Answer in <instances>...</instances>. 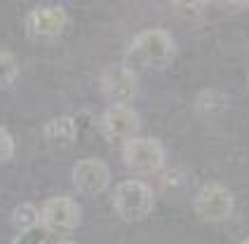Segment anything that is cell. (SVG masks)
Segmentation results:
<instances>
[{
	"label": "cell",
	"instance_id": "1",
	"mask_svg": "<svg viewBox=\"0 0 249 244\" xmlns=\"http://www.w3.org/2000/svg\"><path fill=\"white\" fill-rule=\"evenodd\" d=\"M174 56H177V42L165 28H146L127 47L123 66H127L134 73L139 68L160 70V68L169 66Z\"/></svg>",
	"mask_w": 249,
	"mask_h": 244
},
{
	"label": "cell",
	"instance_id": "2",
	"mask_svg": "<svg viewBox=\"0 0 249 244\" xmlns=\"http://www.w3.org/2000/svg\"><path fill=\"white\" fill-rule=\"evenodd\" d=\"M155 195L153 188L143 181L129 178L118 183V188L113 192V209L118 218H123L124 223H139L153 211Z\"/></svg>",
	"mask_w": 249,
	"mask_h": 244
},
{
	"label": "cell",
	"instance_id": "3",
	"mask_svg": "<svg viewBox=\"0 0 249 244\" xmlns=\"http://www.w3.org/2000/svg\"><path fill=\"white\" fill-rule=\"evenodd\" d=\"M124 167L134 174H155L165 164V148L158 139L134 136L123 146Z\"/></svg>",
	"mask_w": 249,
	"mask_h": 244
},
{
	"label": "cell",
	"instance_id": "4",
	"mask_svg": "<svg viewBox=\"0 0 249 244\" xmlns=\"http://www.w3.org/2000/svg\"><path fill=\"white\" fill-rule=\"evenodd\" d=\"M83 221V209L73 197L59 195V197H50L40 209V228L47 235H69L73 232Z\"/></svg>",
	"mask_w": 249,
	"mask_h": 244
},
{
	"label": "cell",
	"instance_id": "5",
	"mask_svg": "<svg viewBox=\"0 0 249 244\" xmlns=\"http://www.w3.org/2000/svg\"><path fill=\"white\" fill-rule=\"evenodd\" d=\"M193 209L202 221L219 223V221L231 218L233 209H235V197H233L231 188H226L223 183H205L195 195Z\"/></svg>",
	"mask_w": 249,
	"mask_h": 244
},
{
	"label": "cell",
	"instance_id": "6",
	"mask_svg": "<svg viewBox=\"0 0 249 244\" xmlns=\"http://www.w3.org/2000/svg\"><path fill=\"white\" fill-rule=\"evenodd\" d=\"M139 120L137 110L132 106H108L99 118V132L111 143H127L134 136H139Z\"/></svg>",
	"mask_w": 249,
	"mask_h": 244
},
{
	"label": "cell",
	"instance_id": "7",
	"mask_svg": "<svg viewBox=\"0 0 249 244\" xmlns=\"http://www.w3.org/2000/svg\"><path fill=\"white\" fill-rule=\"evenodd\" d=\"M71 181H73V186H75V190L80 195L97 197V195H101L104 190L108 188L111 169L99 157H85L80 162H75L73 172H71Z\"/></svg>",
	"mask_w": 249,
	"mask_h": 244
},
{
	"label": "cell",
	"instance_id": "8",
	"mask_svg": "<svg viewBox=\"0 0 249 244\" xmlns=\"http://www.w3.org/2000/svg\"><path fill=\"white\" fill-rule=\"evenodd\" d=\"M101 92L113 106H129L139 92V78L127 66H111L101 75Z\"/></svg>",
	"mask_w": 249,
	"mask_h": 244
},
{
	"label": "cell",
	"instance_id": "9",
	"mask_svg": "<svg viewBox=\"0 0 249 244\" xmlns=\"http://www.w3.org/2000/svg\"><path fill=\"white\" fill-rule=\"evenodd\" d=\"M69 26V14L59 5H42L26 17V31L33 38H56Z\"/></svg>",
	"mask_w": 249,
	"mask_h": 244
},
{
	"label": "cell",
	"instance_id": "10",
	"mask_svg": "<svg viewBox=\"0 0 249 244\" xmlns=\"http://www.w3.org/2000/svg\"><path fill=\"white\" fill-rule=\"evenodd\" d=\"M78 136V127H75V120L69 118V115H61V118H54L45 124V139L54 146H64L69 148L71 143L75 141Z\"/></svg>",
	"mask_w": 249,
	"mask_h": 244
},
{
	"label": "cell",
	"instance_id": "11",
	"mask_svg": "<svg viewBox=\"0 0 249 244\" xmlns=\"http://www.w3.org/2000/svg\"><path fill=\"white\" fill-rule=\"evenodd\" d=\"M10 218H12V226L19 232L40 228V209L33 207L31 202H24V204H19V207H14Z\"/></svg>",
	"mask_w": 249,
	"mask_h": 244
},
{
	"label": "cell",
	"instance_id": "12",
	"mask_svg": "<svg viewBox=\"0 0 249 244\" xmlns=\"http://www.w3.org/2000/svg\"><path fill=\"white\" fill-rule=\"evenodd\" d=\"M17 75H19V61H17V56L12 52H7V50H0V92L7 89V87H12Z\"/></svg>",
	"mask_w": 249,
	"mask_h": 244
},
{
	"label": "cell",
	"instance_id": "13",
	"mask_svg": "<svg viewBox=\"0 0 249 244\" xmlns=\"http://www.w3.org/2000/svg\"><path fill=\"white\" fill-rule=\"evenodd\" d=\"M12 157H14V139L5 127H0V164L10 162Z\"/></svg>",
	"mask_w": 249,
	"mask_h": 244
},
{
	"label": "cell",
	"instance_id": "14",
	"mask_svg": "<svg viewBox=\"0 0 249 244\" xmlns=\"http://www.w3.org/2000/svg\"><path fill=\"white\" fill-rule=\"evenodd\" d=\"M45 240H47V232L42 228H33V230L19 232L12 240V244H45Z\"/></svg>",
	"mask_w": 249,
	"mask_h": 244
},
{
	"label": "cell",
	"instance_id": "15",
	"mask_svg": "<svg viewBox=\"0 0 249 244\" xmlns=\"http://www.w3.org/2000/svg\"><path fill=\"white\" fill-rule=\"evenodd\" d=\"M240 244H249V237H247V240H242V242H240Z\"/></svg>",
	"mask_w": 249,
	"mask_h": 244
},
{
	"label": "cell",
	"instance_id": "16",
	"mask_svg": "<svg viewBox=\"0 0 249 244\" xmlns=\"http://www.w3.org/2000/svg\"><path fill=\"white\" fill-rule=\"evenodd\" d=\"M61 244H78V242H61Z\"/></svg>",
	"mask_w": 249,
	"mask_h": 244
}]
</instances>
